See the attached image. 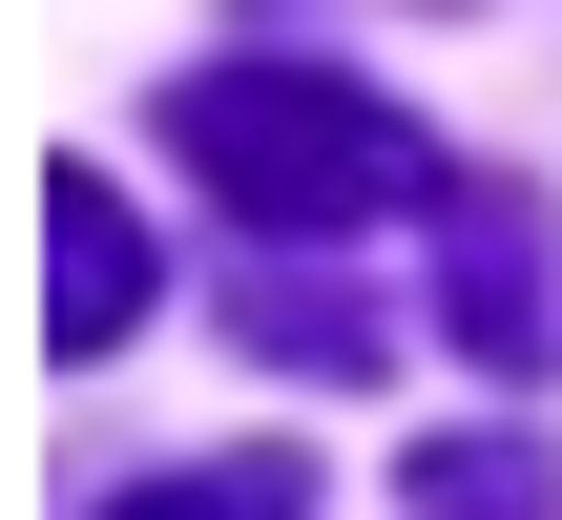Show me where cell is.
<instances>
[{
  "instance_id": "5b68a950",
  "label": "cell",
  "mask_w": 562,
  "mask_h": 520,
  "mask_svg": "<svg viewBox=\"0 0 562 520\" xmlns=\"http://www.w3.org/2000/svg\"><path fill=\"white\" fill-rule=\"evenodd\" d=\"M417 520H562V479H542V438H438Z\"/></svg>"
},
{
  "instance_id": "7a4b0ae2",
  "label": "cell",
  "mask_w": 562,
  "mask_h": 520,
  "mask_svg": "<svg viewBox=\"0 0 562 520\" xmlns=\"http://www.w3.org/2000/svg\"><path fill=\"white\" fill-rule=\"evenodd\" d=\"M125 313H146L125 188H104V167H42V354H125Z\"/></svg>"
},
{
  "instance_id": "6da1fadb",
  "label": "cell",
  "mask_w": 562,
  "mask_h": 520,
  "mask_svg": "<svg viewBox=\"0 0 562 520\" xmlns=\"http://www.w3.org/2000/svg\"><path fill=\"white\" fill-rule=\"evenodd\" d=\"M167 146H188L209 208L271 229V250H334V229L459 208V167H438L375 83H334V63H188V83H167Z\"/></svg>"
},
{
  "instance_id": "3957f363",
  "label": "cell",
  "mask_w": 562,
  "mask_h": 520,
  "mask_svg": "<svg viewBox=\"0 0 562 520\" xmlns=\"http://www.w3.org/2000/svg\"><path fill=\"white\" fill-rule=\"evenodd\" d=\"M438 292H459V354L480 375H542V229H521V188H459L438 208Z\"/></svg>"
},
{
  "instance_id": "277c9868",
  "label": "cell",
  "mask_w": 562,
  "mask_h": 520,
  "mask_svg": "<svg viewBox=\"0 0 562 520\" xmlns=\"http://www.w3.org/2000/svg\"><path fill=\"white\" fill-rule=\"evenodd\" d=\"M104 520H313V459H271V438L250 459H167V479H125Z\"/></svg>"
}]
</instances>
